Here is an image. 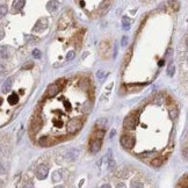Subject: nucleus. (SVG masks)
Masks as SVG:
<instances>
[{
    "mask_svg": "<svg viewBox=\"0 0 188 188\" xmlns=\"http://www.w3.org/2000/svg\"><path fill=\"white\" fill-rule=\"evenodd\" d=\"M137 122H138V116L135 113L134 115H130V116L125 117L124 122H123V127H124L125 129H134L135 127H136V124H137Z\"/></svg>",
    "mask_w": 188,
    "mask_h": 188,
    "instance_id": "3",
    "label": "nucleus"
},
{
    "mask_svg": "<svg viewBox=\"0 0 188 188\" xmlns=\"http://www.w3.org/2000/svg\"><path fill=\"white\" fill-rule=\"evenodd\" d=\"M62 179V175H61V173H58V172H55L54 174H52V181L54 182H59Z\"/></svg>",
    "mask_w": 188,
    "mask_h": 188,
    "instance_id": "19",
    "label": "nucleus"
},
{
    "mask_svg": "<svg viewBox=\"0 0 188 188\" xmlns=\"http://www.w3.org/2000/svg\"><path fill=\"white\" fill-rule=\"evenodd\" d=\"M18 102H19V95L16 93H12L8 97V103L12 105V106H14V105H16Z\"/></svg>",
    "mask_w": 188,
    "mask_h": 188,
    "instance_id": "13",
    "label": "nucleus"
},
{
    "mask_svg": "<svg viewBox=\"0 0 188 188\" xmlns=\"http://www.w3.org/2000/svg\"><path fill=\"white\" fill-rule=\"evenodd\" d=\"M48 173H49L48 167L45 165H40L38 169L36 170V178L38 180H44L48 177Z\"/></svg>",
    "mask_w": 188,
    "mask_h": 188,
    "instance_id": "4",
    "label": "nucleus"
},
{
    "mask_svg": "<svg viewBox=\"0 0 188 188\" xmlns=\"http://www.w3.org/2000/svg\"><path fill=\"white\" fill-rule=\"evenodd\" d=\"M38 144H40L41 146H51V145L54 144V141H52V138L49 137V136H43V137H41V138L38 139Z\"/></svg>",
    "mask_w": 188,
    "mask_h": 188,
    "instance_id": "7",
    "label": "nucleus"
},
{
    "mask_svg": "<svg viewBox=\"0 0 188 188\" xmlns=\"http://www.w3.org/2000/svg\"><path fill=\"white\" fill-rule=\"evenodd\" d=\"M121 145L125 148V149H133L135 146V143H136V139H135L134 136L131 135H123L121 137Z\"/></svg>",
    "mask_w": 188,
    "mask_h": 188,
    "instance_id": "2",
    "label": "nucleus"
},
{
    "mask_svg": "<svg viewBox=\"0 0 188 188\" xmlns=\"http://www.w3.org/2000/svg\"><path fill=\"white\" fill-rule=\"evenodd\" d=\"M5 73V66L2 65V63H0V76Z\"/></svg>",
    "mask_w": 188,
    "mask_h": 188,
    "instance_id": "30",
    "label": "nucleus"
},
{
    "mask_svg": "<svg viewBox=\"0 0 188 188\" xmlns=\"http://www.w3.org/2000/svg\"><path fill=\"white\" fill-rule=\"evenodd\" d=\"M115 166H116V163H115V160L110 158V159L108 160V167H109V169H114Z\"/></svg>",
    "mask_w": 188,
    "mask_h": 188,
    "instance_id": "25",
    "label": "nucleus"
},
{
    "mask_svg": "<svg viewBox=\"0 0 188 188\" xmlns=\"http://www.w3.org/2000/svg\"><path fill=\"white\" fill-rule=\"evenodd\" d=\"M25 4H26V0H14V2H13V9L14 10H21V9L23 8Z\"/></svg>",
    "mask_w": 188,
    "mask_h": 188,
    "instance_id": "10",
    "label": "nucleus"
},
{
    "mask_svg": "<svg viewBox=\"0 0 188 188\" xmlns=\"http://www.w3.org/2000/svg\"><path fill=\"white\" fill-rule=\"evenodd\" d=\"M12 85H13V79H12V78L6 79V81H5L4 85H2V92H4V93L9 92V91L12 90Z\"/></svg>",
    "mask_w": 188,
    "mask_h": 188,
    "instance_id": "9",
    "label": "nucleus"
},
{
    "mask_svg": "<svg viewBox=\"0 0 188 188\" xmlns=\"http://www.w3.org/2000/svg\"><path fill=\"white\" fill-rule=\"evenodd\" d=\"M33 57L36 58V59H38V58L41 57V51H40L38 49H35V50L33 51Z\"/></svg>",
    "mask_w": 188,
    "mask_h": 188,
    "instance_id": "26",
    "label": "nucleus"
},
{
    "mask_svg": "<svg viewBox=\"0 0 188 188\" xmlns=\"http://www.w3.org/2000/svg\"><path fill=\"white\" fill-rule=\"evenodd\" d=\"M106 124H107V120L106 118H100L99 121H97V123H95V125L98 128H103V127H106Z\"/></svg>",
    "mask_w": 188,
    "mask_h": 188,
    "instance_id": "18",
    "label": "nucleus"
},
{
    "mask_svg": "<svg viewBox=\"0 0 188 188\" xmlns=\"http://www.w3.org/2000/svg\"><path fill=\"white\" fill-rule=\"evenodd\" d=\"M8 49L7 46L2 45L0 46V59H5V58H8Z\"/></svg>",
    "mask_w": 188,
    "mask_h": 188,
    "instance_id": "15",
    "label": "nucleus"
},
{
    "mask_svg": "<svg viewBox=\"0 0 188 188\" xmlns=\"http://www.w3.org/2000/svg\"><path fill=\"white\" fill-rule=\"evenodd\" d=\"M158 65H159V66L165 65V59H160V61H159V63H158Z\"/></svg>",
    "mask_w": 188,
    "mask_h": 188,
    "instance_id": "33",
    "label": "nucleus"
},
{
    "mask_svg": "<svg viewBox=\"0 0 188 188\" xmlns=\"http://www.w3.org/2000/svg\"><path fill=\"white\" fill-rule=\"evenodd\" d=\"M97 76H98L99 79H102V77H103V73H102V71H99L98 73H97Z\"/></svg>",
    "mask_w": 188,
    "mask_h": 188,
    "instance_id": "32",
    "label": "nucleus"
},
{
    "mask_svg": "<svg viewBox=\"0 0 188 188\" xmlns=\"http://www.w3.org/2000/svg\"><path fill=\"white\" fill-rule=\"evenodd\" d=\"M131 187H143V185L142 184H138V181H133Z\"/></svg>",
    "mask_w": 188,
    "mask_h": 188,
    "instance_id": "29",
    "label": "nucleus"
},
{
    "mask_svg": "<svg viewBox=\"0 0 188 188\" xmlns=\"http://www.w3.org/2000/svg\"><path fill=\"white\" fill-rule=\"evenodd\" d=\"M108 49H109V44L108 43H106V42H103V43H101L100 44V51L103 54L105 51H107Z\"/></svg>",
    "mask_w": 188,
    "mask_h": 188,
    "instance_id": "22",
    "label": "nucleus"
},
{
    "mask_svg": "<svg viewBox=\"0 0 188 188\" xmlns=\"http://www.w3.org/2000/svg\"><path fill=\"white\" fill-rule=\"evenodd\" d=\"M0 186H1V180H0Z\"/></svg>",
    "mask_w": 188,
    "mask_h": 188,
    "instance_id": "37",
    "label": "nucleus"
},
{
    "mask_svg": "<svg viewBox=\"0 0 188 188\" xmlns=\"http://www.w3.org/2000/svg\"><path fill=\"white\" fill-rule=\"evenodd\" d=\"M92 108H93V103H92V101L90 100H87L84 105H82V108H81V110L85 113V114H87V113H90L91 110H92Z\"/></svg>",
    "mask_w": 188,
    "mask_h": 188,
    "instance_id": "12",
    "label": "nucleus"
},
{
    "mask_svg": "<svg viewBox=\"0 0 188 188\" xmlns=\"http://www.w3.org/2000/svg\"><path fill=\"white\" fill-rule=\"evenodd\" d=\"M33 66V63H30V64H28L26 66H23V69H29V67H31Z\"/></svg>",
    "mask_w": 188,
    "mask_h": 188,
    "instance_id": "34",
    "label": "nucleus"
},
{
    "mask_svg": "<svg viewBox=\"0 0 188 188\" xmlns=\"http://www.w3.org/2000/svg\"><path fill=\"white\" fill-rule=\"evenodd\" d=\"M2 37H4V33H2V31H1V30H0V40H1V38H2Z\"/></svg>",
    "mask_w": 188,
    "mask_h": 188,
    "instance_id": "35",
    "label": "nucleus"
},
{
    "mask_svg": "<svg viewBox=\"0 0 188 188\" xmlns=\"http://www.w3.org/2000/svg\"><path fill=\"white\" fill-rule=\"evenodd\" d=\"M161 164H163V160H161L160 158H157V159H153L152 161H151V165L152 166H154V167H159Z\"/></svg>",
    "mask_w": 188,
    "mask_h": 188,
    "instance_id": "21",
    "label": "nucleus"
},
{
    "mask_svg": "<svg viewBox=\"0 0 188 188\" xmlns=\"http://www.w3.org/2000/svg\"><path fill=\"white\" fill-rule=\"evenodd\" d=\"M58 91H59L58 85H57V84H52V85H50V86L48 87V91H46V95H48L49 98H52V97H55V95L58 93Z\"/></svg>",
    "mask_w": 188,
    "mask_h": 188,
    "instance_id": "8",
    "label": "nucleus"
},
{
    "mask_svg": "<svg viewBox=\"0 0 188 188\" xmlns=\"http://www.w3.org/2000/svg\"><path fill=\"white\" fill-rule=\"evenodd\" d=\"M78 153H79L78 152V150H71V151H69V153H67V158L71 159V160H73V159L77 158Z\"/></svg>",
    "mask_w": 188,
    "mask_h": 188,
    "instance_id": "16",
    "label": "nucleus"
},
{
    "mask_svg": "<svg viewBox=\"0 0 188 188\" xmlns=\"http://www.w3.org/2000/svg\"><path fill=\"white\" fill-rule=\"evenodd\" d=\"M127 42H128V38L124 36V37L122 38V46H125V45H127Z\"/></svg>",
    "mask_w": 188,
    "mask_h": 188,
    "instance_id": "31",
    "label": "nucleus"
},
{
    "mask_svg": "<svg viewBox=\"0 0 188 188\" xmlns=\"http://www.w3.org/2000/svg\"><path fill=\"white\" fill-rule=\"evenodd\" d=\"M1 102H2V99H0V105H1Z\"/></svg>",
    "mask_w": 188,
    "mask_h": 188,
    "instance_id": "36",
    "label": "nucleus"
},
{
    "mask_svg": "<svg viewBox=\"0 0 188 188\" xmlns=\"http://www.w3.org/2000/svg\"><path fill=\"white\" fill-rule=\"evenodd\" d=\"M170 5L174 10H178L180 8V2L178 0H170Z\"/></svg>",
    "mask_w": 188,
    "mask_h": 188,
    "instance_id": "17",
    "label": "nucleus"
},
{
    "mask_svg": "<svg viewBox=\"0 0 188 188\" xmlns=\"http://www.w3.org/2000/svg\"><path fill=\"white\" fill-rule=\"evenodd\" d=\"M73 58H74V51H70L66 56V61H71Z\"/></svg>",
    "mask_w": 188,
    "mask_h": 188,
    "instance_id": "27",
    "label": "nucleus"
},
{
    "mask_svg": "<svg viewBox=\"0 0 188 188\" xmlns=\"http://www.w3.org/2000/svg\"><path fill=\"white\" fill-rule=\"evenodd\" d=\"M178 108L173 107V109H171L170 110V116L172 117V118H175V117L178 116Z\"/></svg>",
    "mask_w": 188,
    "mask_h": 188,
    "instance_id": "23",
    "label": "nucleus"
},
{
    "mask_svg": "<svg viewBox=\"0 0 188 188\" xmlns=\"http://www.w3.org/2000/svg\"><path fill=\"white\" fill-rule=\"evenodd\" d=\"M7 12H8V8H7V6H6V5H1V6H0V16L6 15V14H7Z\"/></svg>",
    "mask_w": 188,
    "mask_h": 188,
    "instance_id": "20",
    "label": "nucleus"
},
{
    "mask_svg": "<svg viewBox=\"0 0 188 188\" xmlns=\"http://www.w3.org/2000/svg\"><path fill=\"white\" fill-rule=\"evenodd\" d=\"M103 135H105V130H99L98 133L95 134V136H97V138H100V139H101V138L103 137Z\"/></svg>",
    "mask_w": 188,
    "mask_h": 188,
    "instance_id": "28",
    "label": "nucleus"
},
{
    "mask_svg": "<svg viewBox=\"0 0 188 188\" xmlns=\"http://www.w3.org/2000/svg\"><path fill=\"white\" fill-rule=\"evenodd\" d=\"M101 145H102V143H101V139L100 138L93 139L90 143V151L92 153H98L101 150Z\"/></svg>",
    "mask_w": 188,
    "mask_h": 188,
    "instance_id": "5",
    "label": "nucleus"
},
{
    "mask_svg": "<svg viewBox=\"0 0 188 188\" xmlns=\"http://www.w3.org/2000/svg\"><path fill=\"white\" fill-rule=\"evenodd\" d=\"M130 26H131V20L129 18H127V16H123L122 18V28L124 30H129Z\"/></svg>",
    "mask_w": 188,
    "mask_h": 188,
    "instance_id": "14",
    "label": "nucleus"
},
{
    "mask_svg": "<svg viewBox=\"0 0 188 188\" xmlns=\"http://www.w3.org/2000/svg\"><path fill=\"white\" fill-rule=\"evenodd\" d=\"M57 8H58V2H57V0H51V1H49L48 5H46V9H48L49 12H55Z\"/></svg>",
    "mask_w": 188,
    "mask_h": 188,
    "instance_id": "11",
    "label": "nucleus"
},
{
    "mask_svg": "<svg viewBox=\"0 0 188 188\" xmlns=\"http://www.w3.org/2000/svg\"><path fill=\"white\" fill-rule=\"evenodd\" d=\"M48 26V20L46 19H40L37 22H36L35 27H34V30L35 31H42L43 29H45Z\"/></svg>",
    "mask_w": 188,
    "mask_h": 188,
    "instance_id": "6",
    "label": "nucleus"
},
{
    "mask_svg": "<svg viewBox=\"0 0 188 188\" xmlns=\"http://www.w3.org/2000/svg\"><path fill=\"white\" fill-rule=\"evenodd\" d=\"M81 127H82V123H81V121L79 118H72L71 121L67 123L66 129H67L69 134H76L77 131L80 130Z\"/></svg>",
    "mask_w": 188,
    "mask_h": 188,
    "instance_id": "1",
    "label": "nucleus"
},
{
    "mask_svg": "<svg viewBox=\"0 0 188 188\" xmlns=\"http://www.w3.org/2000/svg\"><path fill=\"white\" fill-rule=\"evenodd\" d=\"M174 70H175L174 65H173V64H171L170 66H169V69H167V74H169L170 77H173V74H174Z\"/></svg>",
    "mask_w": 188,
    "mask_h": 188,
    "instance_id": "24",
    "label": "nucleus"
}]
</instances>
